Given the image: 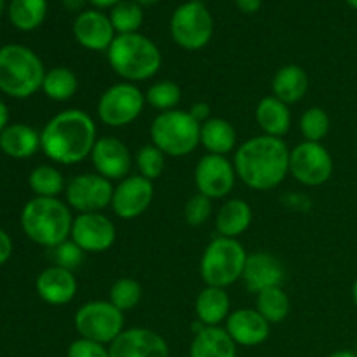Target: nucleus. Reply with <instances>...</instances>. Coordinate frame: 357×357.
<instances>
[{
	"label": "nucleus",
	"mask_w": 357,
	"mask_h": 357,
	"mask_svg": "<svg viewBox=\"0 0 357 357\" xmlns=\"http://www.w3.org/2000/svg\"><path fill=\"white\" fill-rule=\"evenodd\" d=\"M309 89V75L298 65H286L272 79V96L286 105L298 103Z\"/></svg>",
	"instance_id": "26"
},
{
	"label": "nucleus",
	"mask_w": 357,
	"mask_h": 357,
	"mask_svg": "<svg viewBox=\"0 0 357 357\" xmlns=\"http://www.w3.org/2000/svg\"><path fill=\"white\" fill-rule=\"evenodd\" d=\"M136 167L139 171V176L153 181L166 169V155H164L162 150L150 143V145L142 146L136 153Z\"/></svg>",
	"instance_id": "37"
},
{
	"label": "nucleus",
	"mask_w": 357,
	"mask_h": 357,
	"mask_svg": "<svg viewBox=\"0 0 357 357\" xmlns=\"http://www.w3.org/2000/svg\"><path fill=\"white\" fill-rule=\"evenodd\" d=\"M236 6L239 7V10L246 14H255L257 10H260L261 0H236Z\"/></svg>",
	"instance_id": "43"
},
{
	"label": "nucleus",
	"mask_w": 357,
	"mask_h": 357,
	"mask_svg": "<svg viewBox=\"0 0 357 357\" xmlns=\"http://www.w3.org/2000/svg\"><path fill=\"white\" fill-rule=\"evenodd\" d=\"M114 185L98 173L77 174L65 188L66 202L72 209L80 213H101L112 206Z\"/></svg>",
	"instance_id": "12"
},
{
	"label": "nucleus",
	"mask_w": 357,
	"mask_h": 357,
	"mask_svg": "<svg viewBox=\"0 0 357 357\" xmlns=\"http://www.w3.org/2000/svg\"><path fill=\"white\" fill-rule=\"evenodd\" d=\"M188 114H190L192 117L199 122V124H202V122H206L208 119H211L209 117V114H211V108H209V105L204 103V101H197V103L192 105L190 110H188Z\"/></svg>",
	"instance_id": "41"
},
{
	"label": "nucleus",
	"mask_w": 357,
	"mask_h": 357,
	"mask_svg": "<svg viewBox=\"0 0 357 357\" xmlns=\"http://www.w3.org/2000/svg\"><path fill=\"white\" fill-rule=\"evenodd\" d=\"M291 302L281 286L264 289L257 295V310L268 323H282L288 317Z\"/></svg>",
	"instance_id": "31"
},
{
	"label": "nucleus",
	"mask_w": 357,
	"mask_h": 357,
	"mask_svg": "<svg viewBox=\"0 0 357 357\" xmlns=\"http://www.w3.org/2000/svg\"><path fill=\"white\" fill-rule=\"evenodd\" d=\"M347 3L352 7V9L357 10V0H347Z\"/></svg>",
	"instance_id": "50"
},
{
	"label": "nucleus",
	"mask_w": 357,
	"mask_h": 357,
	"mask_svg": "<svg viewBox=\"0 0 357 357\" xmlns=\"http://www.w3.org/2000/svg\"><path fill=\"white\" fill-rule=\"evenodd\" d=\"M73 35L82 47L89 51H108L115 40L110 17L100 10H84L73 23Z\"/></svg>",
	"instance_id": "20"
},
{
	"label": "nucleus",
	"mask_w": 357,
	"mask_h": 357,
	"mask_svg": "<svg viewBox=\"0 0 357 357\" xmlns=\"http://www.w3.org/2000/svg\"><path fill=\"white\" fill-rule=\"evenodd\" d=\"M289 173L305 187H321L333 174L331 153L323 143H300L289 153Z\"/></svg>",
	"instance_id": "11"
},
{
	"label": "nucleus",
	"mask_w": 357,
	"mask_h": 357,
	"mask_svg": "<svg viewBox=\"0 0 357 357\" xmlns=\"http://www.w3.org/2000/svg\"><path fill=\"white\" fill-rule=\"evenodd\" d=\"M225 330L236 345L257 347L267 342L271 323L257 309H239L227 317Z\"/></svg>",
	"instance_id": "19"
},
{
	"label": "nucleus",
	"mask_w": 357,
	"mask_h": 357,
	"mask_svg": "<svg viewBox=\"0 0 357 357\" xmlns=\"http://www.w3.org/2000/svg\"><path fill=\"white\" fill-rule=\"evenodd\" d=\"M70 206L58 197H33L21 211V227L33 243L54 248L65 243L72 232Z\"/></svg>",
	"instance_id": "3"
},
{
	"label": "nucleus",
	"mask_w": 357,
	"mask_h": 357,
	"mask_svg": "<svg viewBox=\"0 0 357 357\" xmlns=\"http://www.w3.org/2000/svg\"><path fill=\"white\" fill-rule=\"evenodd\" d=\"M91 160L100 176L107 180H124L131 169V152L128 145L115 136L98 138L91 152Z\"/></svg>",
	"instance_id": "17"
},
{
	"label": "nucleus",
	"mask_w": 357,
	"mask_h": 357,
	"mask_svg": "<svg viewBox=\"0 0 357 357\" xmlns=\"http://www.w3.org/2000/svg\"><path fill=\"white\" fill-rule=\"evenodd\" d=\"M142 284L132 278H121L112 284L110 288V300L108 302L114 303L119 310L128 312L132 310L142 300Z\"/></svg>",
	"instance_id": "36"
},
{
	"label": "nucleus",
	"mask_w": 357,
	"mask_h": 357,
	"mask_svg": "<svg viewBox=\"0 0 357 357\" xmlns=\"http://www.w3.org/2000/svg\"><path fill=\"white\" fill-rule=\"evenodd\" d=\"M211 215V199H208L202 194L192 195L187 201L183 209L185 222L190 227H201L204 225L206 220Z\"/></svg>",
	"instance_id": "38"
},
{
	"label": "nucleus",
	"mask_w": 357,
	"mask_h": 357,
	"mask_svg": "<svg viewBox=\"0 0 357 357\" xmlns=\"http://www.w3.org/2000/svg\"><path fill=\"white\" fill-rule=\"evenodd\" d=\"M110 21L112 26L119 35L136 33L143 23L142 6H138L132 0H122L117 6L112 7Z\"/></svg>",
	"instance_id": "33"
},
{
	"label": "nucleus",
	"mask_w": 357,
	"mask_h": 357,
	"mask_svg": "<svg viewBox=\"0 0 357 357\" xmlns=\"http://www.w3.org/2000/svg\"><path fill=\"white\" fill-rule=\"evenodd\" d=\"M236 128L225 119L213 117L201 124V145L208 150V153L227 155L236 149Z\"/></svg>",
	"instance_id": "28"
},
{
	"label": "nucleus",
	"mask_w": 357,
	"mask_h": 357,
	"mask_svg": "<svg viewBox=\"0 0 357 357\" xmlns=\"http://www.w3.org/2000/svg\"><path fill=\"white\" fill-rule=\"evenodd\" d=\"M13 255V241L6 230L0 229V265L6 264Z\"/></svg>",
	"instance_id": "42"
},
{
	"label": "nucleus",
	"mask_w": 357,
	"mask_h": 357,
	"mask_svg": "<svg viewBox=\"0 0 357 357\" xmlns=\"http://www.w3.org/2000/svg\"><path fill=\"white\" fill-rule=\"evenodd\" d=\"M110 357H169L167 342L149 328H129L110 344Z\"/></svg>",
	"instance_id": "16"
},
{
	"label": "nucleus",
	"mask_w": 357,
	"mask_h": 357,
	"mask_svg": "<svg viewBox=\"0 0 357 357\" xmlns=\"http://www.w3.org/2000/svg\"><path fill=\"white\" fill-rule=\"evenodd\" d=\"M96 124L87 112L79 108L56 114L40 132V149L51 160L58 164H79L96 143Z\"/></svg>",
	"instance_id": "2"
},
{
	"label": "nucleus",
	"mask_w": 357,
	"mask_h": 357,
	"mask_svg": "<svg viewBox=\"0 0 357 357\" xmlns=\"http://www.w3.org/2000/svg\"><path fill=\"white\" fill-rule=\"evenodd\" d=\"M243 281L246 284L248 291L258 295L264 289L282 284V281H284V267H282L281 260L272 253L257 251V253L248 255Z\"/></svg>",
	"instance_id": "18"
},
{
	"label": "nucleus",
	"mask_w": 357,
	"mask_h": 357,
	"mask_svg": "<svg viewBox=\"0 0 357 357\" xmlns=\"http://www.w3.org/2000/svg\"><path fill=\"white\" fill-rule=\"evenodd\" d=\"M181 100V89L173 80H159L152 84L145 93V101L150 107L160 112H169L176 108Z\"/></svg>",
	"instance_id": "35"
},
{
	"label": "nucleus",
	"mask_w": 357,
	"mask_h": 357,
	"mask_svg": "<svg viewBox=\"0 0 357 357\" xmlns=\"http://www.w3.org/2000/svg\"><path fill=\"white\" fill-rule=\"evenodd\" d=\"M132 2H136L138 6H155L160 0H132Z\"/></svg>",
	"instance_id": "48"
},
{
	"label": "nucleus",
	"mask_w": 357,
	"mask_h": 357,
	"mask_svg": "<svg viewBox=\"0 0 357 357\" xmlns=\"http://www.w3.org/2000/svg\"><path fill=\"white\" fill-rule=\"evenodd\" d=\"M145 94L131 82H119L110 86L98 101V117L105 126L124 128L142 115L145 107Z\"/></svg>",
	"instance_id": "9"
},
{
	"label": "nucleus",
	"mask_w": 357,
	"mask_h": 357,
	"mask_svg": "<svg viewBox=\"0 0 357 357\" xmlns=\"http://www.w3.org/2000/svg\"><path fill=\"white\" fill-rule=\"evenodd\" d=\"M328 357H357L356 352L352 351H337L333 352V354H330Z\"/></svg>",
	"instance_id": "47"
},
{
	"label": "nucleus",
	"mask_w": 357,
	"mask_h": 357,
	"mask_svg": "<svg viewBox=\"0 0 357 357\" xmlns=\"http://www.w3.org/2000/svg\"><path fill=\"white\" fill-rule=\"evenodd\" d=\"M45 70L40 58L24 45L0 49V91L7 96L30 98L42 89Z\"/></svg>",
	"instance_id": "5"
},
{
	"label": "nucleus",
	"mask_w": 357,
	"mask_h": 357,
	"mask_svg": "<svg viewBox=\"0 0 357 357\" xmlns=\"http://www.w3.org/2000/svg\"><path fill=\"white\" fill-rule=\"evenodd\" d=\"M66 357H110V351L103 344L87 340V338H79V340L72 342Z\"/></svg>",
	"instance_id": "40"
},
{
	"label": "nucleus",
	"mask_w": 357,
	"mask_h": 357,
	"mask_svg": "<svg viewBox=\"0 0 357 357\" xmlns=\"http://www.w3.org/2000/svg\"><path fill=\"white\" fill-rule=\"evenodd\" d=\"M77 89H79V79L66 66H56L45 72L42 91L49 100L68 101L70 98L75 96Z\"/></svg>",
	"instance_id": "29"
},
{
	"label": "nucleus",
	"mask_w": 357,
	"mask_h": 357,
	"mask_svg": "<svg viewBox=\"0 0 357 357\" xmlns=\"http://www.w3.org/2000/svg\"><path fill=\"white\" fill-rule=\"evenodd\" d=\"M7 122H9V108H7V105L3 101H0V135L9 126Z\"/></svg>",
	"instance_id": "44"
},
{
	"label": "nucleus",
	"mask_w": 357,
	"mask_h": 357,
	"mask_svg": "<svg viewBox=\"0 0 357 357\" xmlns=\"http://www.w3.org/2000/svg\"><path fill=\"white\" fill-rule=\"evenodd\" d=\"M152 143L164 155H190L201 143V124L188 112H160L150 126Z\"/></svg>",
	"instance_id": "6"
},
{
	"label": "nucleus",
	"mask_w": 357,
	"mask_h": 357,
	"mask_svg": "<svg viewBox=\"0 0 357 357\" xmlns=\"http://www.w3.org/2000/svg\"><path fill=\"white\" fill-rule=\"evenodd\" d=\"M2 9H3V0H0V13H2Z\"/></svg>",
	"instance_id": "51"
},
{
	"label": "nucleus",
	"mask_w": 357,
	"mask_h": 357,
	"mask_svg": "<svg viewBox=\"0 0 357 357\" xmlns=\"http://www.w3.org/2000/svg\"><path fill=\"white\" fill-rule=\"evenodd\" d=\"M93 6L100 7V9H107V7H115L119 2H122V0H89Z\"/></svg>",
	"instance_id": "45"
},
{
	"label": "nucleus",
	"mask_w": 357,
	"mask_h": 357,
	"mask_svg": "<svg viewBox=\"0 0 357 357\" xmlns=\"http://www.w3.org/2000/svg\"><path fill=\"white\" fill-rule=\"evenodd\" d=\"M190 357H237L236 342L225 328L206 326L195 333L190 344Z\"/></svg>",
	"instance_id": "22"
},
{
	"label": "nucleus",
	"mask_w": 357,
	"mask_h": 357,
	"mask_svg": "<svg viewBox=\"0 0 357 357\" xmlns=\"http://www.w3.org/2000/svg\"><path fill=\"white\" fill-rule=\"evenodd\" d=\"M213 17L201 2H187L174 10L171 17V35L180 47L199 51L213 37Z\"/></svg>",
	"instance_id": "10"
},
{
	"label": "nucleus",
	"mask_w": 357,
	"mask_h": 357,
	"mask_svg": "<svg viewBox=\"0 0 357 357\" xmlns=\"http://www.w3.org/2000/svg\"><path fill=\"white\" fill-rule=\"evenodd\" d=\"M248 253L243 244L230 237H216L206 246L201 258V278L206 286L223 288L243 279Z\"/></svg>",
	"instance_id": "7"
},
{
	"label": "nucleus",
	"mask_w": 357,
	"mask_h": 357,
	"mask_svg": "<svg viewBox=\"0 0 357 357\" xmlns=\"http://www.w3.org/2000/svg\"><path fill=\"white\" fill-rule=\"evenodd\" d=\"M28 183H30L31 190L37 194V197H58L66 188L65 178L59 173V169H56L54 166H47V164L35 167L30 173Z\"/></svg>",
	"instance_id": "32"
},
{
	"label": "nucleus",
	"mask_w": 357,
	"mask_h": 357,
	"mask_svg": "<svg viewBox=\"0 0 357 357\" xmlns=\"http://www.w3.org/2000/svg\"><path fill=\"white\" fill-rule=\"evenodd\" d=\"M255 117L264 135L274 136V138H282L291 128L289 107L275 96H265L264 100H260Z\"/></svg>",
	"instance_id": "23"
},
{
	"label": "nucleus",
	"mask_w": 357,
	"mask_h": 357,
	"mask_svg": "<svg viewBox=\"0 0 357 357\" xmlns=\"http://www.w3.org/2000/svg\"><path fill=\"white\" fill-rule=\"evenodd\" d=\"M251 222H253L251 206L243 199H230L220 208L215 225L222 237L237 239V236L250 229Z\"/></svg>",
	"instance_id": "27"
},
{
	"label": "nucleus",
	"mask_w": 357,
	"mask_h": 357,
	"mask_svg": "<svg viewBox=\"0 0 357 357\" xmlns=\"http://www.w3.org/2000/svg\"><path fill=\"white\" fill-rule=\"evenodd\" d=\"M70 237L84 253H105L114 246L117 230L103 213H80L73 218Z\"/></svg>",
	"instance_id": "14"
},
{
	"label": "nucleus",
	"mask_w": 357,
	"mask_h": 357,
	"mask_svg": "<svg viewBox=\"0 0 357 357\" xmlns=\"http://www.w3.org/2000/svg\"><path fill=\"white\" fill-rule=\"evenodd\" d=\"M352 300H354V305L357 307V279L354 281V284H352Z\"/></svg>",
	"instance_id": "49"
},
{
	"label": "nucleus",
	"mask_w": 357,
	"mask_h": 357,
	"mask_svg": "<svg viewBox=\"0 0 357 357\" xmlns=\"http://www.w3.org/2000/svg\"><path fill=\"white\" fill-rule=\"evenodd\" d=\"M47 13V0H13L9 17L17 30L30 31L40 26Z\"/></svg>",
	"instance_id": "30"
},
{
	"label": "nucleus",
	"mask_w": 357,
	"mask_h": 357,
	"mask_svg": "<svg viewBox=\"0 0 357 357\" xmlns=\"http://www.w3.org/2000/svg\"><path fill=\"white\" fill-rule=\"evenodd\" d=\"M197 321L204 326H218L230 316V296L223 288L206 286L195 298Z\"/></svg>",
	"instance_id": "25"
},
{
	"label": "nucleus",
	"mask_w": 357,
	"mask_h": 357,
	"mask_svg": "<svg viewBox=\"0 0 357 357\" xmlns=\"http://www.w3.org/2000/svg\"><path fill=\"white\" fill-rule=\"evenodd\" d=\"M289 153L282 138L267 135L250 138L236 150L237 178L253 190H272L288 176Z\"/></svg>",
	"instance_id": "1"
},
{
	"label": "nucleus",
	"mask_w": 357,
	"mask_h": 357,
	"mask_svg": "<svg viewBox=\"0 0 357 357\" xmlns=\"http://www.w3.org/2000/svg\"><path fill=\"white\" fill-rule=\"evenodd\" d=\"M40 149V135L26 124H9L0 135V150L13 159H28Z\"/></svg>",
	"instance_id": "24"
},
{
	"label": "nucleus",
	"mask_w": 357,
	"mask_h": 357,
	"mask_svg": "<svg viewBox=\"0 0 357 357\" xmlns=\"http://www.w3.org/2000/svg\"><path fill=\"white\" fill-rule=\"evenodd\" d=\"M35 288H37L38 296L45 303L61 307L75 298L77 279L73 275V272L68 271V268L52 265V267L45 268V271H42L38 274Z\"/></svg>",
	"instance_id": "21"
},
{
	"label": "nucleus",
	"mask_w": 357,
	"mask_h": 357,
	"mask_svg": "<svg viewBox=\"0 0 357 357\" xmlns=\"http://www.w3.org/2000/svg\"><path fill=\"white\" fill-rule=\"evenodd\" d=\"M153 201V183L146 178L128 176L119 181L112 199V209L122 220L142 216Z\"/></svg>",
	"instance_id": "15"
},
{
	"label": "nucleus",
	"mask_w": 357,
	"mask_h": 357,
	"mask_svg": "<svg viewBox=\"0 0 357 357\" xmlns=\"http://www.w3.org/2000/svg\"><path fill=\"white\" fill-rule=\"evenodd\" d=\"M52 250V258H54V264L58 267L68 268V271H75L84 260V251L77 246L73 241L66 239L65 243L58 244V246L51 248Z\"/></svg>",
	"instance_id": "39"
},
{
	"label": "nucleus",
	"mask_w": 357,
	"mask_h": 357,
	"mask_svg": "<svg viewBox=\"0 0 357 357\" xmlns=\"http://www.w3.org/2000/svg\"><path fill=\"white\" fill-rule=\"evenodd\" d=\"M61 2H63V6L66 7V9L79 10L80 7L84 6V2H86V0H61Z\"/></svg>",
	"instance_id": "46"
},
{
	"label": "nucleus",
	"mask_w": 357,
	"mask_h": 357,
	"mask_svg": "<svg viewBox=\"0 0 357 357\" xmlns=\"http://www.w3.org/2000/svg\"><path fill=\"white\" fill-rule=\"evenodd\" d=\"M330 115L321 107H310L300 117V132L305 138V142L321 143L330 132Z\"/></svg>",
	"instance_id": "34"
},
{
	"label": "nucleus",
	"mask_w": 357,
	"mask_h": 357,
	"mask_svg": "<svg viewBox=\"0 0 357 357\" xmlns=\"http://www.w3.org/2000/svg\"><path fill=\"white\" fill-rule=\"evenodd\" d=\"M107 56L114 72L131 84L152 79L162 65L159 47L139 33L117 35Z\"/></svg>",
	"instance_id": "4"
},
{
	"label": "nucleus",
	"mask_w": 357,
	"mask_h": 357,
	"mask_svg": "<svg viewBox=\"0 0 357 357\" xmlns=\"http://www.w3.org/2000/svg\"><path fill=\"white\" fill-rule=\"evenodd\" d=\"M75 330L80 338L112 344L124 331V312L107 300L87 302L75 312Z\"/></svg>",
	"instance_id": "8"
},
{
	"label": "nucleus",
	"mask_w": 357,
	"mask_h": 357,
	"mask_svg": "<svg viewBox=\"0 0 357 357\" xmlns=\"http://www.w3.org/2000/svg\"><path fill=\"white\" fill-rule=\"evenodd\" d=\"M236 167L225 155L206 153L195 166L194 180L199 194L208 199H223L234 190L236 185Z\"/></svg>",
	"instance_id": "13"
}]
</instances>
